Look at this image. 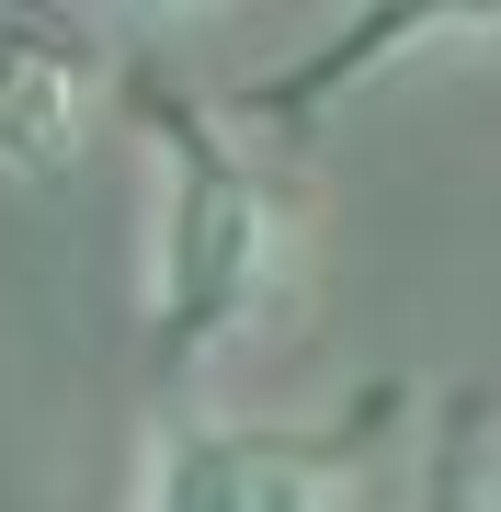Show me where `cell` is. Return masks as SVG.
Returning <instances> with one entry per match:
<instances>
[{
	"instance_id": "cell-1",
	"label": "cell",
	"mask_w": 501,
	"mask_h": 512,
	"mask_svg": "<svg viewBox=\"0 0 501 512\" xmlns=\"http://www.w3.org/2000/svg\"><path fill=\"white\" fill-rule=\"evenodd\" d=\"M274 251H285V217L274 194L251 183L240 160L217 148H171V205H160V319L183 342H217L262 308L274 285Z\"/></svg>"
},
{
	"instance_id": "cell-2",
	"label": "cell",
	"mask_w": 501,
	"mask_h": 512,
	"mask_svg": "<svg viewBox=\"0 0 501 512\" xmlns=\"http://www.w3.org/2000/svg\"><path fill=\"white\" fill-rule=\"evenodd\" d=\"M137 512H342V456L251 421H171L149 444Z\"/></svg>"
},
{
	"instance_id": "cell-3",
	"label": "cell",
	"mask_w": 501,
	"mask_h": 512,
	"mask_svg": "<svg viewBox=\"0 0 501 512\" xmlns=\"http://www.w3.org/2000/svg\"><path fill=\"white\" fill-rule=\"evenodd\" d=\"M92 92L103 69L80 35L0 12V171H69L92 137Z\"/></svg>"
},
{
	"instance_id": "cell-4",
	"label": "cell",
	"mask_w": 501,
	"mask_h": 512,
	"mask_svg": "<svg viewBox=\"0 0 501 512\" xmlns=\"http://www.w3.org/2000/svg\"><path fill=\"white\" fill-rule=\"evenodd\" d=\"M479 512H501V467H490V501H479Z\"/></svg>"
}]
</instances>
